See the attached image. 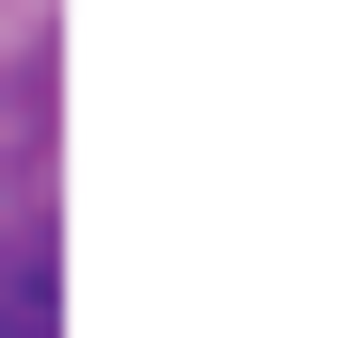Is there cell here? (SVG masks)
I'll list each match as a JSON object with an SVG mask.
<instances>
[{
    "label": "cell",
    "instance_id": "1",
    "mask_svg": "<svg viewBox=\"0 0 354 338\" xmlns=\"http://www.w3.org/2000/svg\"><path fill=\"white\" fill-rule=\"evenodd\" d=\"M0 338H65V258H48V209L0 225Z\"/></svg>",
    "mask_w": 354,
    "mask_h": 338
}]
</instances>
